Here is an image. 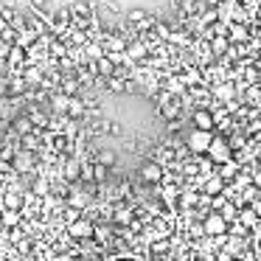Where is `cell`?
Segmentation results:
<instances>
[{
    "mask_svg": "<svg viewBox=\"0 0 261 261\" xmlns=\"http://www.w3.org/2000/svg\"><path fill=\"white\" fill-rule=\"evenodd\" d=\"M65 233H68L73 242H87V239H93V233H96V222L87 219V216H82L79 222H73L70 227H65Z\"/></svg>",
    "mask_w": 261,
    "mask_h": 261,
    "instance_id": "cell-1",
    "label": "cell"
},
{
    "mask_svg": "<svg viewBox=\"0 0 261 261\" xmlns=\"http://www.w3.org/2000/svg\"><path fill=\"white\" fill-rule=\"evenodd\" d=\"M214 132H205V129H194L188 132V149H191L194 154H208L211 143H214Z\"/></svg>",
    "mask_w": 261,
    "mask_h": 261,
    "instance_id": "cell-2",
    "label": "cell"
},
{
    "mask_svg": "<svg viewBox=\"0 0 261 261\" xmlns=\"http://www.w3.org/2000/svg\"><path fill=\"white\" fill-rule=\"evenodd\" d=\"M202 227H205V236H225L227 233V219L219 214V211H211L208 216H205V222H202Z\"/></svg>",
    "mask_w": 261,
    "mask_h": 261,
    "instance_id": "cell-3",
    "label": "cell"
},
{
    "mask_svg": "<svg viewBox=\"0 0 261 261\" xmlns=\"http://www.w3.org/2000/svg\"><path fill=\"white\" fill-rule=\"evenodd\" d=\"M166 177V166H160L158 160H146V163L141 166V180L152 182V186H160Z\"/></svg>",
    "mask_w": 261,
    "mask_h": 261,
    "instance_id": "cell-4",
    "label": "cell"
},
{
    "mask_svg": "<svg viewBox=\"0 0 261 261\" xmlns=\"http://www.w3.org/2000/svg\"><path fill=\"white\" fill-rule=\"evenodd\" d=\"M208 158L211 160H219V163L233 160L230 158V141H227V138H222V135H216L214 143H211V149H208Z\"/></svg>",
    "mask_w": 261,
    "mask_h": 261,
    "instance_id": "cell-5",
    "label": "cell"
},
{
    "mask_svg": "<svg viewBox=\"0 0 261 261\" xmlns=\"http://www.w3.org/2000/svg\"><path fill=\"white\" fill-rule=\"evenodd\" d=\"M62 180L76 186L82 180V160L79 158H62Z\"/></svg>",
    "mask_w": 261,
    "mask_h": 261,
    "instance_id": "cell-6",
    "label": "cell"
},
{
    "mask_svg": "<svg viewBox=\"0 0 261 261\" xmlns=\"http://www.w3.org/2000/svg\"><path fill=\"white\" fill-rule=\"evenodd\" d=\"M194 126H197V129H205V132H214V126H216V115H214V110L199 107L197 113H194Z\"/></svg>",
    "mask_w": 261,
    "mask_h": 261,
    "instance_id": "cell-7",
    "label": "cell"
},
{
    "mask_svg": "<svg viewBox=\"0 0 261 261\" xmlns=\"http://www.w3.org/2000/svg\"><path fill=\"white\" fill-rule=\"evenodd\" d=\"M70 98L73 96H65V93H51V101H48V113L51 115H68V107H70Z\"/></svg>",
    "mask_w": 261,
    "mask_h": 261,
    "instance_id": "cell-8",
    "label": "cell"
},
{
    "mask_svg": "<svg viewBox=\"0 0 261 261\" xmlns=\"http://www.w3.org/2000/svg\"><path fill=\"white\" fill-rule=\"evenodd\" d=\"M12 132H14V135H17V138H20V141H23L25 135H34V132H37V126L31 124V118H29V115H25V113H20L17 118L12 121Z\"/></svg>",
    "mask_w": 261,
    "mask_h": 261,
    "instance_id": "cell-9",
    "label": "cell"
},
{
    "mask_svg": "<svg viewBox=\"0 0 261 261\" xmlns=\"http://www.w3.org/2000/svg\"><path fill=\"white\" fill-rule=\"evenodd\" d=\"M149 54H152V51H149V45L141 40V37H138L135 42H129V48H126V57H129L132 62H146Z\"/></svg>",
    "mask_w": 261,
    "mask_h": 261,
    "instance_id": "cell-10",
    "label": "cell"
},
{
    "mask_svg": "<svg viewBox=\"0 0 261 261\" xmlns=\"http://www.w3.org/2000/svg\"><path fill=\"white\" fill-rule=\"evenodd\" d=\"M115 225H132L135 222V208L126 202H115V214H113Z\"/></svg>",
    "mask_w": 261,
    "mask_h": 261,
    "instance_id": "cell-11",
    "label": "cell"
},
{
    "mask_svg": "<svg viewBox=\"0 0 261 261\" xmlns=\"http://www.w3.org/2000/svg\"><path fill=\"white\" fill-rule=\"evenodd\" d=\"M227 40H230V42H244V45H247V42L253 40V37L247 34V25H242V23H230V25H227Z\"/></svg>",
    "mask_w": 261,
    "mask_h": 261,
    "instance_id": "cell-12",
    "label": "cell"
},
{
    "mask_svg": "<svg viewBox=\"0 0 261 261\" xmlns=\"http://www.w3.org/2000/svg\"><path fill=\"white\" fill-rule=\"evenodd\" d=\"M225 186L227 182L222 180L219 174H214V177H208V180L202 182V194H208V197H219V194L225 191Z\"/></svg>",
    "mask_w": 261,
    "mask_h": 261,
    "instance_id": "cell-13",
    "label": "cell"
},
{
    "mask_svg": "<svg viewBox=\"0 0 261 261\" xmlns=\"http://www.w3.org/2000/svg\"><path fill=\"white\" fill-rule=\"evenodd\" d=\"M258 219H261V216H258V214H255V211H253V208H250V205H244V208H242V211H239V222H242V225H244V227H247V230H255V227H258V225H261V222H258Z\"/></svg>",
    "mask_w": 261,
    "mask_h": 261,
    "instance_id": "cell-14",
    "label": "cell"
},
{
    "mask_svg": "<svg viewBox=\"0 0 261 261\" xmlns=\"http://www.w3.org/2000/svg\"><path fill=\"white\" fill-rule=\"evenodd\" d=\"M180 79H182V85H186V87H194V90H197V87L202 85V70H199V68H194V65H191V68H186V70H182V76H180Z\"/></svg>",
    "mask_w": 261,
    "mask_h": 261,
    "instance_id": "cell-15",
    "label": "cell"
},
{
    "mask_svg": "<svg viewBox=\"0 0 261 261\" xmlns=\"http://www.w3.org/2000/svg\"><path fill=\"white\" fill-rule=\"evenodd\" d=\"M68 115L73 121H85V115H87V107H85V98L82 96H73L70 98V107H68Z\"/></svg>",
    "mask_w": 261,
    "mask_h": 261,
    "instance_id": "cell-16",
    "label": "cell"
},
{
    "mask_svg": "<svg viewBox=\"0 0 261 261\" xmlns=\"http://www.w3.org/2000/svg\"><path fill=\"white\" fill-rule=\"evenodd\" d=\"M31 194H34V197H40V199H48V197H51V180L40 174L34 180V186H31Z\"/></svg>",
    "mask_w": 261,
    "mask_h": 261,
    "instance_id": "cell-17",
    "label": "cell"
},
{
    "mask_svg": "<svg viewBox=\"0 0 261 261\" xmlns=\"http://www.w3.org/2000/svg\"><path fill=\"white\" fill-rule=\"evenodd\" d=\"M0 219H3V225H6V230H14V227L23 225V211H3L0 214Z\"/></svg>",
    "mask_w": 261,
    "mask_h": 261,
    "instance_id": "cell-18",
    "label": "cell"
},
{
    "mask_svg": "<svg viewBox=\"0 0 261 261\" xmlns=\"http://www.w3.org/2000/svg\"><path fill=\"white\" fill-rule=\"evenodd\" d=\"M59 93H65V96H82V85L76 76H65L62 85H59Z\"/></svg>",
    "mask_w": 261,
    "mask_h": 261,
    "instance_id": "cell-19",
    "label": "cell"
},
{
    "mask_svg": "<svg viewBox=\"0 0 261 261\" xmlns=\"http://www.w3.org/2000/svg\"><path fill=\"white\" fill-rule=\"evenodd\" d=\"M230 48H233V42L227 40L225 34H222V37H214V40H211V51H214V54H219V57L230 54Z\"/></svg>",
    "mask_w": 261,
    "mask_h": 261,
    "instance_id": "cell-20",
    "label": "cell"
},
{
    "mask_svg": "<svg viewBox=\"0 0 261 261\" xmlns=\"http://www.w3.org/2000/svg\"><path fill=\"white\" fill-rule=\"evenodd\" d=\"M216 174H219L222 180H230L233 182L239 177V160H227V163H222V169L216 171Z\"/></svg>",
    "mask_w": 261,
    "mask_h": 261,
    "instance_id": "cell-21",
    "label": "cell"
},
{
    "mask_svg": "<svg viewBox=\"0 0 261 261\" xmlns=\"http://www.w3.org/2000/svg\"><path fill=\"white\" fill-rule=\"evenodd\" d=\"M96 163H101V166H107V169H113V166L118 163V154H115L113 149H98V152H96Z\"/></svg>",
    "mask_w": 261,
    "mask_h": 261,
    "instance_id": "cell-22",
    "label": "cell"
},
{
    "mask_svg": "<svg viewBox=\"0 0 261 261\" xmlns=\"http://www.w3.org/2000/svg\"><path fill=\"white\" fill-rule=\"evenodd\" d=\"M233 93H236V90H233L230 82H222V85H216V87H214V96L219 98V101H225V104H230Z\"/></svg>",
    "mask_w": 261,
    "mask_h": 261,
    "instance_id": "cell-23",
    "label": "cell"
},
{
    "mask_svg": "<svg viewBox=\"0 0 261 261\" xmlns=\"http://www.w3.org/2000/svg\"><path fill=\"white\" fill-rule=\"evenodd\" d=\"M225 250H227V253H233L236 258L247 253V250H244V239H242V236H227V247H225Z\"/></svg>",
    "mask_w": 261,
    "mask_h": 261,
    "instance_id": "cell-24",
    "label": "cell"
},
{
    "mask_svg": "<svg viewBox=\"0 0 261 261\" xmlns=\"http://www.w3.org/2000/svg\"><path fill=\"white\" fill-rule=\"evenodd\" d=\"M236 208H239L236 202H227V205H225V211H219V214L227 219V225H230V222H239V211H236Z\"/></svg>",
    "mask_w": 261,
    "mask_h": 261,
    "instance_id": "cell-25",
    "label": "cell"
},
{
    "mask_svg": "<svg viewBox=\"0 0 261 261\" xmlns=\"http://www.w3.org/2000/svg\"><path fill=\"white\" fill-rule=\"evenodd\" d=\"M110 227L107 225H96V233H93V239H96V244H104V242H110Z\"/></svg>",
    "mask_w": 261,
    "mask_h": 261,
    "instance_id": "cell-26",
    "label": "cell"
},
{
    "mask_svg": "<svg viewBox=\"0 0 261 261\" xmlns=\"http://www.w3.org/2000/svg\"><path fill=\"white\" fill-rule=\"evenodd\" d=\"M230 236H247V227H244L242 225V222H233V225H230Z\"/></svg>",
    "mask_w": 261,
    "mask_h": 261,
    "instance_id": "cell-27",
    "label": "cell"
},
{
    "mask_svg": "<svg viewBox=\"0 0 261 261\" xmlns=\"http://www.w3.org/2000/svg\"><path fill=\"white\" fill-rule=\"evenodd\" d=\"M149 250H152V255L169 253V242H154V244H152V247H149Z\"/></svg>",
    "mask_w": 261,
    "mask_h": 261,
    "instance_id": "cell-28",
    "label": "cell"
},
{
    "mask_svg": "<svg viewBox=\"0 0 261 261\" xmlns=\"http://www.w3.org/2000/svg\"><path fill=\"white\" fill-rule=\"evenodd\" d=\"M244 96H247V101H258V98H261V87H250V90H244Z\"/></svg>",
    "mask_w": 261,
    "mask_h": 261,
    "instance_id": "cell-29",
    "label": "cell"
},
{
    "mask_svg": "<svg viewBox=\"0 0 261 261\" xmlns=\"http://www.w3.org/2000/svg\"><path fill=\"white\" fill-rule=\"evenodd\" d=\"M216 261H239V258L233 253H227V250H219V253H216Z\"/></svg>",
    "mask_w": 261,
    "mask_h": 261,
    "instance_id": "cell-30",
    "label": "cell"
},
{
    "mask_svg": "<svg viewBox=\"0 0 261 261\" xmlns=\"http://www.w3.org/2000/svg\"><path fill=\"white\" fill-rule=\"evenodd\" d=\"M110 132H113V135H121V132H124V126H121L118 121H110Z\"/></svg>",
    "mask_w": 261,
    "mask_h": 261,
    "instance_id": "cell-31",
    "label": "cell"
},
{
    "mask_svg": "<svg viewBox=\"0 0 261 261\" xmlns=\"http://www.w3.org/2000/svg\"><path fill=\"white\" fill-rule=\"evenodd\" d=\"M57 261H76V255H73V253H59Z\"/></svg>",
    "mask_w": 261,
    "mask_h": 261,
    "instance_id": "cell-32",
    "label": "cell"
},
{
    "mask_svg": "<svg viewBox=\"0 0 261 261\" xmlns=\"http://www.w3.org/2000/svg\"><path fill=\"white\" fill-rule=\"evenodd\" d=\"M9 29H12V25H9V23H6V20H3V17H0V37H3V34H6V31H9Z\"/></svg>",
    "mask_w": 261,
    "mask_h": 261,
    "instance_id": "cell-33",
    "label": "cell"
},
{
    "mask_svg": "<svg viewBox=\"0 0 261 261\" xmlns=\"http://www.w3.org/2000/svg\"><path fill=\"white\" fill-rule=\"evenodd\" d=\"M250 208H253V211H255V214H258V216H261V197H258V199H255V202H253V205H250Z\"/></svg>",
    "mask_w": 261,
    "mask_h": 261,
    "instance_id": "cell-34",
    "label": "cell"
},
{
    "mask_svg": "<svg viewBox=\"0 0 261 261\" xmlns=\"http://www.w3.org/2000/svg\"><path fill=\"white\" fill-rule=\"evenodd\" d=\"M255 169H258V171H261V152H258V154H255Z\"/></svg>",
    "mask_w": 261,
    "mask_h": 261,
    "instance_id": "cell-35",
    "label": "cell"
},
{
    "mask_svg": "<svg viewBox=\"0 0 261 261\" xmlns=\"http://www.w3.org/2000/svg\"><path fill=\"white\" fill-rule=\"evenodd\" d=\"M253 68H258V70H261V59H255V65H253Z\"/></svg>",
    "mask_w": 261,
    "mask_h": 261,
    "instance_id": "cell-36",
    "label": "cell"
},
{
    "mask_svg": "<svg viewBox=\"0 0 261 261\" xmlns=\"http://www.w3.org/2000/svg\"><path fill=\"white\" fill-rule=\"evenodd\" d=\"M258 87H261V73H258Z\"/></svg>",
    "mask_w": 261,
    "mask_h": 261,
    "instance_id": "cell-37",
    "label": "cell"
},
{
    "mask_svg": "<svg viewBox=\"0 0 261 261\" xmlns=\"http://www.w3.org/2000/svg\"><path fill=\"white\" fill-rule=\"evenodd\" d=\"M258 20H261V9H258Z\"/></svg>",
    "mask_w": 261,
    "mask_h": 261,
    "instance_id": "cell-38",
    "label": "cell"
}]
</instances>
